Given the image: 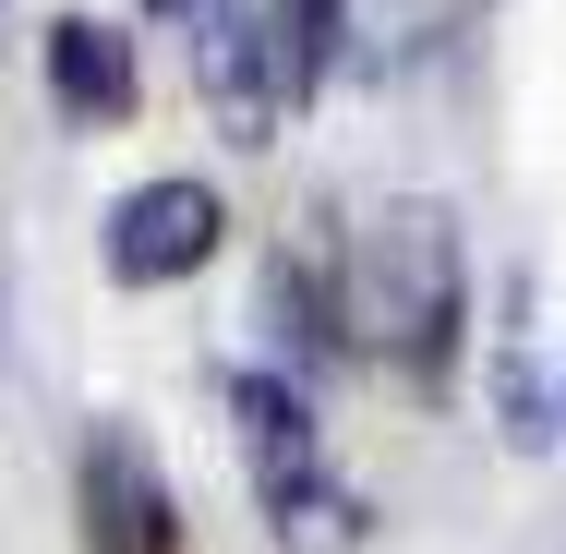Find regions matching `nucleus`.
<instances>
[{
    "instance_id": "obj_1",
    "label": "nucleus",
    "mask_w": 566,
    "mask_h": 554,
    "mask_svg": "<svg viewBox=\"0 0 566 554\" xmlns=\"http://www.w3.org/2000/svg\"><path fill=\"white\" fill-rule=\"evenodd\" d=\"M326 326H338V349H398V362L447 374V349H458V218L447 206H398L338 265Z\"/></svg>"
},
{
    "instance_id": "obj_2",
    "label": "nucleus",
    "mask_w": 566,
    "mask_h": 554,
    "mask_svg": "<svg viewBox=\"0 0 566 554\" xmlns=\"http://www.w3.org/2000/svg\"><path fill=\"white\" fill-rule=\"evenodd\" d=\"M193 85H206V109L229 121V145H277L290 73H277L265 0H193Z\"/></svg>"
},
{
    "instance_id": "obj_3",
    "label": "nucleus",
    "mask_w": 566,
    "mask_h": 554,
    "mask_svg": "<svg viewBox=\"0 0 566 554\" xmlns=\"http://www.w3.org/2000/svg\"><path fill=\"white\" fill-rule=\"evenodd\" d=\"M218 241H229V206L206 181H133L109 206V278L120 290H169V278H193Z\"/></svg>"
},
{
    "instance_id": "obj_4",
    "label": "nucleus",
    "mask_w": 566,
    "mask_h": 554,
    "mask_svg": "<svg viewBox=\"0 0 566 554\" xmlns=\"http://www.w3.org/2000/svg\"><path fill=\"white\" fill-rule=\"evenodd\" d=\"M85 554H181V506H169V482L145 470L133 435L85 446Z\"/></svg>"
},
{
    "instance_id": "obj_5",
    "label": "nucleus",
    "mask_w": 566,
    "mask_h": 554,
    "mask_svg": "<svg viewBox=\"0 0 566 554\" xmlns=\"http://www.w3.org/2000/svg\"><path fill=\"white\" fill-rule=\"evenodd\" d=\"M229 422H241V458H253V494H290V482L326 470V458H314V410H302L290 374H241V386H229Z\"/></svg>"
},
{
    "instance_id": "obj_6",
    "label": "nucleus",
    "mask_w": 566,
    "mask_h": 554,
    "mask_svg": "<svg viewBox=\"0 0 566 554\" xmlns=\"http://www.w3.org/2000/svg\"><path fill=\"white\" fill-rule=\"evenodd\" d=\"M49 97L73 121H133V36L97 12H61L49 24Z\"/></svg>"
},
{
    "instance_id": "obj_7",
    "label": "nucleus",
    "mask_w": 566,
    "mask_h": 554,
    "mask_svg": "<svg viewBox=\"0 0 566 554\" xmlns=\"http://www.w3.org/2000/svg\"><path fill=\"white\" fill-rule=\"evenodd\" d=\"M265 531H277V554H349L361 543V494H338V482L314 470V482L265 494Z\"/></svg>"
},
{
    "instance_id": "obj_8",
    "label": "nucleus",
    "mask_w": 566,
    "mask_h": 554,
    "mask_svg": "<svg viewBox=\"0 0 566 554\" xmlns=\"http://www.w3.org/2000/svg\"><path fill=\"white\" fill-rule=\"evenodd\" d=\"M265 24H277V73H290V109H302V97H314V85H326V73H338V36H349V0H277V12H265Z\"/></svg>"
},
{
    "instance_id": "obj_9",
    "label": "nucleus",
    "mask_w": 566,
    "mask_h": 554,
    "mask_svg": "<svg viewBox=\"0 0 566 554\" xmlns=\"http://www.w3.org/2000/svg\"><path fill=\"white\" fill-rule=\"evenodd\" d=\"M145 12H193V0H145Z\"/></svg>"
}]
</instances>
